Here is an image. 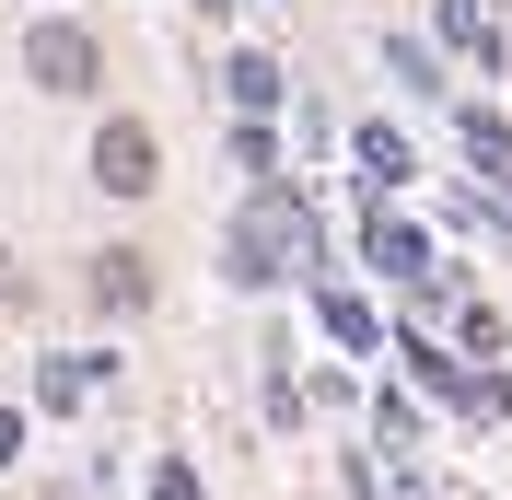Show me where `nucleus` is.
<instances>
[{
	"label": "nucleus",
	"instance_id": "20e7f679",
	"mask_svg": "<svg viewBox=\"0 0 512 500\" xmlns=\"http://www.w3.org/2000/svg\"><path fill=\"white\" fill-rule=\"evenodd\" d=\"M94 303H117V314L152 303V268H140V245H105V256H94Z\"/></svg>",
	"mask_w": 512,
	"mask_h": 500
},
{
	"label": "nucleus",
	"instance_id": "9b49d317",
	"mask_svg": "<svg viewBox=\"0 0 512 500\" xmlns=\"http://www.w3.org/2000/svg\"><path fill=\"white\" fill-rule=\"evenodd\" d=\"M12 454H24V419H12V407H0V466H12Z\"/></svg>",
	"mask_w": 512,
	"mask_h": 500
},
{
	"label": "nucleus",
	"instance_id": "7ed1b4c3",
	"mask_svg": "<svg viewBox=\"0 0 512 500\" xmlns=\"http://www.w3.org/2000/svg\"><path fill=\"white\" fill-rule=\"evenodd\" d=\"M152 175H163L152 128H140V117H105V140H94V187H117V198H152Z\"/></svg>",
	"mask_w": 512,
	"mask_h": 500
},
{
	"label": "nucleus",
	"instance_id": "f257e3e1",
	"mask_svg": "<svg viewBox=\"0 0 512 500\" xmlns=\"http://www.w3.org/2000/svg\"><path fill=\"white\" fill-rule=\"evenodd\" d=\"M303 256H315V210H303L280 175H256L245 221H233V280H291Z\"/></svg>",
	"mask_w": 512,
	"mask_h": 500
},
{
	"label": "nucleus",
	"instance_id": "1a4fd4ad",
	"mask_svg": "<svg viewBox=\"0 0 512 500\" xmlns=\"http://www.w3.org/2000/svg\"><path fill=\"white\" fill-rule=\"evenodd\" d=\"M443 35H454V47H478V59H489V12H478V0H443Z\"/></svg>",
	"mask_w": 512,
	"mask_h": 500
},
{
	"label": "nucleus",
	"instance_id": "39448f33",
	"mask_svg": "<svg viewBox=\"0 0 512 500\" xmlns=\"http://www.w3.org/2000/svg\"><path fill=\"white\" fill-rule=\"evenodd\" d=\"M373 268L384 280H431V245H419L408 221H373Z\"/></svg>",
	"mask_w": 512,
	"mask_h": 500
},
{
	"label": "nucleus",
	"instance_id": "0eeeda50",
	"mask_svg": "<svg viewBox=\"0 0 512 500\" xmlns=\"http://www.w3.org/2000/svg\"><path fill=\"white\" fill-rule=\"evenodd\" d=\"M233 105L268 117V105H280V59H233Z\"/></svg>",
	"mask_w": 512,
	"mask_h": 500
},
{
	"label": "nucleus",
	"instance_id": "f8f14e48",
	"mask_svg": "<svg viewBox=\"0 0 512 500\" xmlns=\"http://www.w3.org/2000/svg\"><path fill=\"white\" fill-rule=\"evenodd\" d=\"M198 12H222V0H198Z\"/></svg>",
	"mask_w": 512,
	"mask_h": 500
},
{
	"label": "nucleus",
	"instance_id": "423d86ee",
	"mask_svg": "<svg viewBox=\"0 0 512 500\" xmlns=\"http://www.w3.org/2000/svg\"><path fill=\"white\" fill-rule=\"evenodd\" d=\"M361 175H373V187H408L419 163H408V140H396V128H361Z\"/></svg>",
	"mask_w": 512,
	"mask_h": 500
},
{
	"label": "nucleus",
	"instance_id": "f03ea898",
	"mask_svg": "<svg viewBox=\"0 0 512 500\" xmlns=\"http://www.w3.org/2000/svg\"><path fill=\"white\" fill-rule=\"evenodd\" d=\"M24 70L47 82V94H94V82H105V59H94V35H82V24H35V35H24Z\"/></svg>",
	"mask_w": 512,
	"mask_h": 500
},
{
	"label": "nucleus",
	"instance_id": "6e6552de",
	"mask_svg": "<svg viewBox=\"0 0 512 500\" xmlns=\"http://www.w3.org/2000/svg\"><path fill=\"white\" fill-rule=\"evenodd\" d=\"M326 338H350V349H373V314H361L350 291H326Z\"/></svg>",
	"mask_w": 512,
	"mask_h": 500
},
{
	"label": "nucleus",
	"instance_id": "9d476101",
	"mask_svg": "<svg viewBox=\"0 0 512 500\" xmlns=\"http://www.w3.org/2000/svg\"><path fill=\"white\" fill-rule=\"evenodd\" d=\"M152 500H198V477H187V466H163V477H152Z\"/></svg>",
	"mask_w": 512,
	"mask_h": 500
}]
</instances>
